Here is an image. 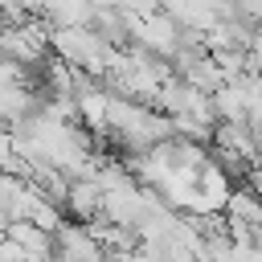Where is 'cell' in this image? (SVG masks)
<instances>
[{
  "mask_svg": "<svg viewBox=\"0 0 262 262\" xmlns=\"http://www.w3.org/2000/svg\"><path fill=\"white\" fill-rule=\"evenodd\" d=\"M53 262H102L98 237L86 229V221H61L53 229Z\"/></svg>",
  "mask_w": 262,
  "mask_h": 262,
  "instance_id": "cell-1",
  "label": "cell"
},
{
  "mask_svg": "<svg viewBox=\"0 0 262 262\" xmlns=\"http://www.w3.org/2000/svg\"><path fill=\"white\" fill-rule=\"evenodd\" d=\"M61 209H66L70 221H94L98 209H102V184L94 176H70L66 196H61Z\"/></svg>",
  "mask_w": 262,
  "mask_h": 262,
  "instance_id": "cell-2",
  "label": "cell"
},
{
  "mask_svg": "<svg viewBox=\"0 0 262 262\" xmlns=\"http://www.w3.org/2000/svg\"><path fill=\"white\" fill-rule=\"evenodd\" d=\"M4 233L33 258V262H53V233L49 229H37L33 221H25V217H12L8 225H4Z\"/></svg>",
  "mask_w": 262,
  "mask_h": 262,
  "instance_id": "cell-3",
  "label": "cell"
},
{
  "mask_svg": "<svg viewBox=\"0 0 262 262\" xmlns=\"http://www.w3.org/2000/svg\"><path fill=\"white\" fill-rule=\"evenodd\" d=\"M221 213H225V221L258 225V221H262V201H258V192H254V188H250L246 180H237V184L229 188V196H225Z\"/></svg>",
  "mask_w": 262,
  "mask_h": 262,
  "instance_id": "cell-4",
  "label": "cell"
},
{
  "mask_svg": "<svg viewBox=\"0 0 262 262\" xmlns=\"http://www.w3.org/2000/svg\"><path fill=\"white\" fill-rule=\"evenodd\" d=\"M209 102H213V115H217V119H242V123H246V86H242V78L221 82V86L209 94Z\"/></svg>",
  "mask_w": 262,
  "mask_h": 262,
  "instance_id": "cell-5",
  "label": "cell"
},
{
  "mask_svg": "<svg viewBox=\"0 0 262 262\" xmlns=\"http://www.w3.org/2000/svg\"><path fill=\"white\" fill-rule=\"evenodd\" d=\"M41 16L49 25H90L94 16V0H49L41 8Z\"/></svg>",
  "mask_w": 262,
  "mask_h": 262,
  "instance_id": "cell-6",
  "label": "cell"
},
{
  "mask_svg": "<svg viewBox=\"0 0 262 262\" xmlns=\"http://www.w3.org/2000/svg\"><path fill=\"white\" fill-rule=\"evenodd\" d=\"M209 57L217 61V70H221V78H225V82H233V78H242V74H246V49H237V45L217 49V53H209Z\"/></svg>",
  "mask_w": 262,
  "mask_h": 262,
  "instance_id": "cell-7",
  "label": "cell"
},
{
  "mask_svg": "<svg viewBox=\"0 0 262 262\" xmlns=\"http://www.w3.org/2000/svg\"><path fill=\"white\" fill-rule=\"evenodd\" d=\"M246 70H250V74H262V25L254 29V37H250V45H246Z\"/></svg>",
  "mask_w": 262,
  "mask_h": 262,
  "instance_id": "cell-8",
  "label": "cell"
},
{
  "mask_svg": "<svg viewBox=\"0 0 262 262\" xmlns=\"http://www.w3.org/2000/svg\"><path fill=\"white\" fill-rule=\"evenodd\" d=\"M246 184H250V188L258 192V201H262V160H258V164H254V168L246 172Z\"/></svg>",
  "mask_w": 262,
  "mask_h": 262,
  "instance_id": "cell-9",
  "label": "cell"
},
{
  "mask_svg": "<svg viewBox=\"0 0 262 262\" xmlns=\"http://www.w3.org/2000/svg\"><path fill=\"white\" fill-rule=\"evenodd\" d=\"M102 262H135V250H102Z\"/></svg>",
  "mask_w": 262,
  "mask_h": 262,
  "instance_id": "cell-10",
  "label": "cell"
},
{
  "mask_svg": "<svg viewBox=\"0 0 262 262\" xmlns=\"http://www.w3.org/2000/svg\"><path fill=\"white\" fill-rule=\"evenodd\" d=\"M16 4H20V8H25V12H41V8H45V4H49V0H16Z\"/></svg>",
  "mask_w": 262,
  "mask_h": 262,
  "instance_id": "cell-11",
  "label": "cell"
}]
</instances>
